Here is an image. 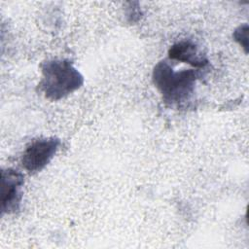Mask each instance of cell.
<instances>
[{
	"label": "cell",
	"mask_w": 249,
	"mask_h": 249,
	"mask_svg": "<svg viewBox=\"0 0 249 249\" xmlns=\"http://www.w3.org/2000/svg\"><path fill=\"white\" fill-rule=\"evenodd\" d=\"M59 145L60 141L54 137L33 140L23 152L21 159L23 167L30 173L42 170L53 158Z\"/></svg>",
	"instance_id": "obj_3"
},
{
	"label": "cell",
	"mask_w": 249,
	"mask_h": 249,
	"mask_svg": "<svg viewBox=\"0 0 249 249\" xmlns=\"http://www.w3.org/2000/svg\"><path fill=\"white\" fill-rule=\"evenodd\" d=\"M233 39L244 49L245 53L248 52V24L244 23L239 25L233 31Z\"/></svg>",
	"instance_id": "obj_6"
},
{
	"label": "cell",
	"mask_w": 249,
	"mask_h": 249,
	"mask_svg": "<svg viewBox=\"0 0 249 249\" xmlns=\"http://www.w3.org/2000/svg\"><path fill=\"white\" fill-rule=\"evenodd\" d=\"M199 70L184 69L174 71L165 60L159 62L153 70V82L163 100L170 105H180L192 96Z\"/></svg>",
	"instance_id": "obj_1"
},
{
	"label": "cell",
	"mask_w": 249,
	"mask_h": 249,
	"mask_svg": "<svg viewBox=\"0 0 249 249\" xmlns=\"http://www.w3.org/2000/svg\"><path fill=\"white\" fill-rule=\"evenodd\" d=\"M168 55L171 59L189 63L196 69H202L208 64V59L205 54L200 53L197 46L191 41L175 43L170 47Z\"/></svg>",
	"instance_id": "obj_5"
},
{
	"label": "cell",
	"mask_w": 249,
	"mask_h": 249,
	"mask_svg": "<svg viewBox=\"0 0 249 249\" xmlns=\"http://www.w3.org/2000/svg\"><path fill=\"white\" fill-rule=\"evenodd\" d=\"M84 78L78 69L66 59H53L42 65L41 89L51 100H59L82 87Z\"/></svg>",
	"instance_id": "obj_2"
},
{
	"label": "cell",
	"mask_w": 249,
	"mask_h": 249,
	"mask_svg": "<svg viewBox=\"0 0 249 249\" xmlns=\"http://www.w3.org/2000/svg\"><path fill=\"white\" fill-rule=\"evenodd\" d=\"M23 175L18 170L7 168L2 170L1 202L3 213H14L18 210L21 201Z\"/></svg>",
	"instance_id": "obj_4"
}]
</instances>
